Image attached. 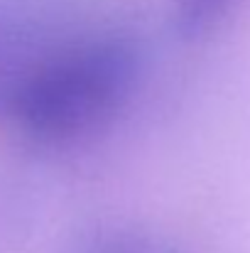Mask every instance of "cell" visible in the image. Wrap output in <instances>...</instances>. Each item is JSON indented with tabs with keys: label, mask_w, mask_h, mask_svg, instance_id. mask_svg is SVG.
Returning <instances> with one entry per match:
<instances>
[{
	"label": "cell",
	"mask_w": 250,
	"mask_h": 253,
	"mask_svg": "<svg viewBox=\"0 0 250 253\" xmlns=\"http://www.w3.org/2000/svg\"><path fill=\"white\" fill-rule=\"evenodd\" d=\"M67 37L25 0H0V118H7L30 77Z\"/></svg>",
	"instance_id": "obj_2"
},
{
	"label": "cell",
	"mask_w": 250,
	"mask_h": 253,
	"mask_svg": "<svg viewBox=\"0 0 250 253\" xmlns=\"http://www.w3.org/2000/svg\"><path fill=\"white\" fill-rule=\"evenodd\" d=\"M140 74L143 49L130 35L64 40L30 77L7 121L35 148L76 145L125 108Z\"/></svg>",
	"instance_id": "obj_1"
},
{
	"label": "cell",
	"mask_w": 250,
	"mask_h": 253,
	"mask_svg": "<svg viewBox=\"0 0 250 253\" xmlns=\"http://www.w3.org/2000/svg\"><path fill=\"white\" fill-rule=\"evenodd\" d=\"M86 253H167L155 239L125 226H108L91 236Z\"/></svg>",
	"instance_id": "obj_4"
},
{
	"label": "cell",
	"mask_w": 250,
	"mask_h": 253,
	"mask_svg": "<svg viewBox=\"0 0 250 253\" xmlns=\"http://www.w3.org/2000/svg\"><path fill=\"white\" fill-rule=\"evenodd\" d=\"M233 2L236 0H174V30L184 40H201L226 20Z\"/></svg>",
	"instance_id": "obj_3"
}]
</instances>
